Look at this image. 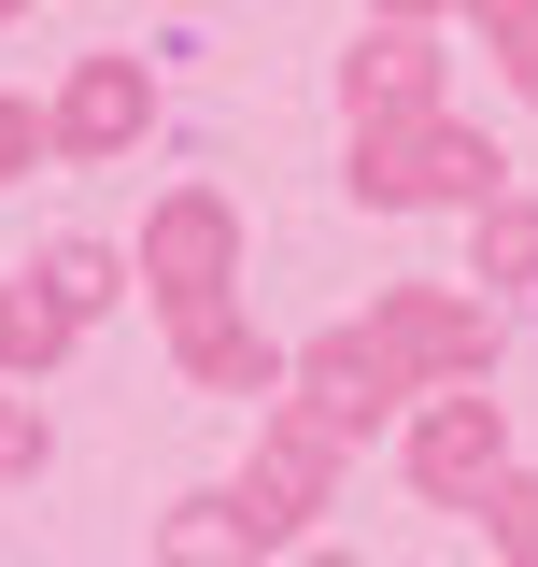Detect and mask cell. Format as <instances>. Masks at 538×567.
I'll return each mask as SVG.
<instances>
[]
</instances>
